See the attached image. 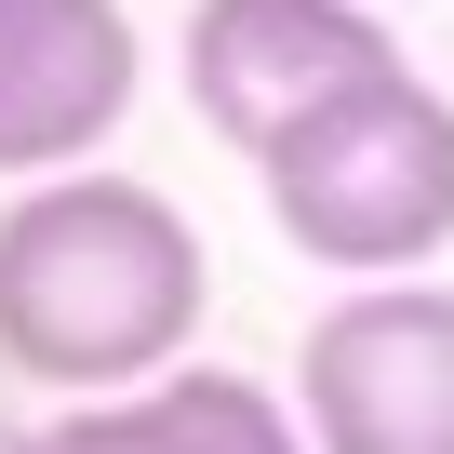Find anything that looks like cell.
<instances>
[{"label":"cell","instance_id":"obj_1","mask_svg":"<svg viewBox=\"0 0 454 454\" xmlns=\"http://www.w3.org/2000/svg\"><path fill=\"white\" fill-rule=\"evenodd\" d=\"M200 308H214V254L174 187L81 160L0 200V361L14 374L81 401L147 387L187 361Z\"/></svg>","mask_w":454,"mask_h":454},{"label":"cell","instance_id":"obj_2","mask_svg":"<svg viewBox=\"0 0 454 454\" xmlns=\"http://www.w3.org/2000/svg\"><path fill=\"white\" fill-rule=\"evenodd\" d=\"M254 174H268V227L308 268L414 281L454 241V94L414 67H374L334 107H308Z\"/></svg>","mask_w":454,"mask_h":454},{"label":"cell","instance_id":"obj_3","mask_svg":"<svg viewBox=\"0 0 454 454\" xmlns=\"http://www.w3.org/2000/svg\"><path fill=\"white\" fill-rule=\"evenodd\" d=\"M308 454H454V281H348L294 348Z\"/></svg>","mask_w":454,"mask_h":454},{"label":"cell","instance_id":"obj_4","mask_svg":"<svg viewBox=\"0 0 454 454\" xmlns=\"http://www.w3.org/2000/svg\"><path fill=\"white\" fill-rule=\"evenodd\" d=\"M374 67H401L387 0H200L187 14V107L241 160H268L308 107H334Z\"/></svg>","mask_w":454,"mask_h":454},{"label":"cell","instance_id":"obj_5","mask_svg":"<svg viewBox=\"0 0 454 454\" xmlns=\"http://www.w3.org/2000/svg\"><path fill=\"white\" fill-rule=\"evenodd\" d=\"M134 14L121 0H0V174H81L134 107Z\"/></svg>","mask_w":454,"mask_h":454},{"label":"cell","instance_id":"obj_6","mask_svg":"<svg viewBox=\"0 0 454 454\" xmlns=\"http://www.w3.org/2000/svg\"><path fill=\"white\" fill-rule=\"evenodd\" d=\"M41 454H308L294 401L254 387V374H147V387H107V401H67L41 427Z\"/></svg>","mask_w":454,"mask_h":454},{"label":"cell","instance_id":"obj_7","mask_svg":"<svg viewBox=\"0 0 454 454\" xmlns=\"http://www.w3.org/2000/svg\"><path fill=\"white\" fill-rule=\"evenodd\" d=\"M0 454H41V427H14V414H0Z\"/></svg>","mask_w":454,"mask_h":454}]
</instances>
